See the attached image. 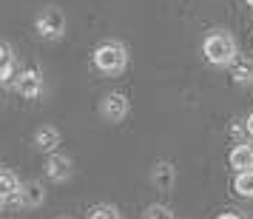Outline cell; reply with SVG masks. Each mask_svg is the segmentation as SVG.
Instances as JSON below:
<instances>
[{"mask_svg": "<svg viewBox=\"0 0 253 219\" xmlns=\"http://www.w3.org/2000/svg\"><path fill=\"white\" fill-rule=\"evenodd\" d=\"M126 114H128V97L126 94L111 91L100 100V117H103L105 123H123Z\"/></svg>", "mask_w": 253, "mask_h": 219, "instance_id": "5", "label": "cell"}, {"mask_svg": "<svg viewBox=\"0 0 253 219\" xmlns=\"http://www.w3.org/2000/svg\"><path fill=\"white\" fill-rule=\"evenodd\" d=\"M43 199H46V191H43V185L40 182H23L20 185V191L9 199V205H20V208H37L43 205Z\"/></svg>", "mask_w": 253, "mask_h": 219, "instance_id": "6", "label": "cell"}, {"mask_svg": "<svg viewBox=\"0 0 253 219\" xmlns=\"http://www.w3.org/2000/svg\"><path fill=\"white\" fill-rule=\"evenodd\" d=\"M46 174H48V179H54V182L69 179L71 176V160L66 154H51L46 160Z\"/></svg>", "mask_w": 253, "mask_h": 219, "instance_id": "9", "label": "cell"}, {"mask_svg": "<svg viewBox=\"0 0 253 219\" xmlns=\"http://www.w3.org/2000/svg\"><path fill=\"white\" fill-rule=\"evenodd\" d=\"M233 191L245 199H253V171H242L233 179Z\"/></svg>", "mask_w": 253, "mask_h": 219, "instance_id": "14", "label": "cell"}, {"mask_svg": "<svg viewBox=\"0 0 253 219\" xmlns=\"http://www.w3.org/2000/svg\"><path fill=\"white\" fill-rule=\"evenodd\" d=\"M57 219H71V217H57Z\"/></svg>", "mask_w": 253, "mask_h": 219, "instance_id": "19", "label": "cell"}, {"mask_svg": "<svg viewBox=\"0 0 253 219\" xmlns=\"http://www.w3.org/2000/svg\"><path fill=\"white\" fill-rule=\"evenodd\" d=\"M202 54L211 66H230L236 60V40L228 32H211L202 43Z\"/></svg>", "mask_w": 253, "mask_h": 219, "instance_id": "2", "label": "cell"}, {"mask_svg": "<svg viewBox=\"0 0 253 219\" xmlns=\"http://www.w3.org/2000/svg\"><path fill=\"white\" fill-rule=\"evenodd\" d=\"M245 3H251V6H253V0H245Z\"/></svg>", "mask_w": 253, "mask_h": 219, "instance_id": "20", "label": "cell"}, {"mask_svg": "<svg viewBox=\"0 0 253 219\" xmlns=\"http://www.w3.org/2000/svg\"><path fill=\"white\" fill-rule=\"evenodd\" d=\"M151 182H154V188L157 191H162V194H171L173 185H176V168H173L171 162H157L154 168H151Z\"/></svg>", "mask_w": 253, "mask_h": 219, "instance_id": "7", "label": "cell"}, {"mask_svg": "<svg viewBox=\"0 0 253 219\" xmlns=\"http://www.w3.org/2000/svg\"><path fill=\"white\" fill-rule=\"evenodd\" d=\"M94 69L100 71V74H108V77H114L120 71L128 66V48L120 43V40H105L100 46L94 48Z\"/></svg>", "mask_w": 253, "mask_h": 219, "instance_id": "1", "label": "cell"}, {"mask_svg": "<svg viewBox=\"0 0 253 219\" xmlns=\"http://www.w3.org/2000/svg\"><path fill=\"white\" fill-rule=\"evenodd\" d=\"M43 71L35 69V66H29V69H20L17 71V80H14V88H17V94L20 97H26V100H37L40 94H43Z\"/></svg>", "mask_w": 253, "mask_h": 219, "instance_id": "4", "label": "cell"}, {"mask_svg": "<svg viewBox=\"0 0 253 219\" xmlns=\"http://www.w3.org/2000/svg\"><path fill=\"white\" fill-rule=\"evenodd\" d=\"M230 77L236 86H248L253 83V60H245V57H236L230 63Z\"/></svg>", "mask_w": 253, "mask_h": 219, "instance_id": "11", "label": "cell"}, {"mask_svg": "<svg viewBox=\"0 0 253 219\" xmlns=\"http://www.w3.org/2000/svg\"><path fill=\"white\" fill-rule=\"evenodd\" d=\"M145 219H173V214H171V208H165V205H151L145 211Z\"/></svg>", "mask_w": 253, "mask_h": 219, "instance_id": "16", "label": "cell"}, {"mask_svg": "<svg viewBox=\"0 0 253 219\" xmlns=\"http://www.w3.org/2000/svg\"><path fill=\"white\" fill-rule=\"evenodd\" d=\"M88 219H120V211L114 205H108V202H100V205H94L88 211Z\"/></svg>", "mask_w": 253, "mask_h": 219, "instance_id": "15", "label": "cell"}, {"mask_svg": "<svg viewBox=\"0 0 253 219\" xmlns=\"http://www.w3.org/2000/svg\"><path fill=\"white\" fill-rule=\"evenodd\" d=\"M35 32L43 40H60V37L66 35V14L60 12V9H54V6L43 9L35 20Z\"/></svg>", "mask_w": 253, "mask_h": 219, "instance_id": "3", "label": "cell"}, {"mask_svg": "<svg viewBox=\"0 0 253 219\" xmlns=\"http://www.w3.org/2000/svg\"><path fill=\"white\" fill-rule=\"evenodd\" d=\"M216 219H242V217H236V214H222V217H216Z\"/></svg>", "mask_w": 253, "mask_h": 219, "instance_id": "18", "label": "cell"}, {"mask_svg": "<svg viewBox=\"0 0 253 219\" xmlns=\"http://www.w3.org/2000/svg\"><path fill=\"white\" fill-rule=\"evenodd\" d=\"M245 131H248V134L253 137V111L248 114V120H245Z\"/></svg>", "mask_w": 253, "mask_h": 219, "instance_id": "17", "label": "cell"}, {"mask_svg": "<svg viewBox=\"0 0 253 219\" xmlns=\"http://www.w3.org/2000/svg\"><path fill=\"white\" fill-rule=\"evenodd\" d=\"M17 191H20L17 176H14L12 171H0V199H3V202H9Z\"/></svg>", "mask_w": 253, "mask_h": 219, "instance_id": "13", "label": "cell"}, {"mask_svg": "<svg viewBox=\"0 0 253 219\" xmlns=\"http://www.w3.org/2000/svg\"><path fill=\"white\" fill-rule=\"evenodd\" d=\"M17 77V66H14V57H12V48L6 43H0V83L12 80Z\"/></svg>", "mask_w": 253, "mask_h": 219, "instance_id": "12", "label": "cell"}, {"mask_svg": "<svg viewBox=\"0 0 253 219\" xmlns=\"http://www.w3.org/2000/svg\"><path fill=\"white\" fill-rule=\"evenodd\" d=\"M60 142H63V134H60V128H54V126L37 128L35 145H37L40 151H46V154H54V151L60 148Z\"/></svg>", "mask_w": 253, "mask_h": 219, "instance_id": "8", "label": "cell"}, {"mask_svg": "<svg viewBox=\"0 0 253 219\" xmlns=\"http://www.w3.org/2000/svg\"><path fill=\"white\" fill-rule=\"evenodd\" d=\"M228 162H230V168H236V174L253 171V148H251V145H245V142L233 145V151H230Z\"/></svg>", "mask_w": 253, "mask_h": 219, "instance_id": "10", "label": "cell"}]
</instances>
